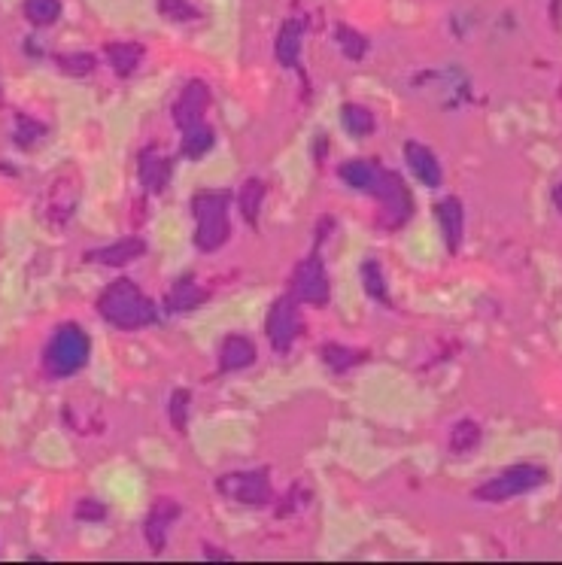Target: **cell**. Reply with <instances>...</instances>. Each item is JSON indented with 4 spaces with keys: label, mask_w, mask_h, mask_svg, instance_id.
I'll return each mask as SVG.
<instances>
[{
    "label": "cell",
    "mask_w": 562,
    "mask_h": 565,
    "mask_svg": "<svg viewBox=\"0 0 562 565\" xmlns=\"http://www.w3.org/2000/svg\"><path fill=\"white\" fill-rule=\"evenodd\" d=\"M405 161H408V168L414 171V177L423 186H429V189L441 186L444 174H441V165H438V158H435V152L429 146H423L417 140H408L405 143Z\"/></svg>",
    "instance_id": "obj_14"
},
{
    "label": "cell",
    "mask_w": 562,
    "mask_h": 565,
    "mask_svg": "<svg viewBox=\"0 0 562 565\" xmlns=\"http://www.w3.org/2000/svg\"><path fill=\"white\" fill-rule=\"evenodd\" d=\"M204 298H207V292L192 280V277H183V280H177L174 286H171V292H168V298H165V304H168V310L171 313H186V310H195V307H201L204 304Z\"/></svg>",
    "instance_id": "obj_17"
},
{
    "label": "cell",
    "mask_w": 562,
    "mask_h": 565,
    "mask_svg": "<svg viewBox=\"0 0 562 565\" xmlns=\"http://www.w3.org/2000/svg\"><path fill=\"white\" fill-rule=\"evenodd\" d=\"M98 313L110 322L113 329L122 332H137L146 329L158 319L155 304L143 295V289L131 280H116L110 283L101 298H98Z\"/></svg>",
    "instance_id": "obj_1"
},
{
    "label": "cell",
    "mask_w": 562,
    "mask_h": 565,
    "mask_svg": "<svg viewBox=\"0 0 562 565\" xmlns=\"http://www.w3.org/2000/svg\"><path fill=\"white\" fill-rule=\"evenodd\" d=\"M256 362V344L247 335H228L219 347L222 371H244Z\"/></svg>",
    "instance_id": "obj_15"
},
{
    "label": "cell",
    "mask_w": 562,
    "mask_h": 565,
    "mask_svg": "<svg viewBox=\"0 0 562 565\" xmlns=\"http://www.w3.org/2000/svg\"><path fill=\"white\" fill-rule=\"evenodd\" d=\"M341 119H344V128L353 134V137H371L377 122H374V113L362 104H344L341 110Z\"/></svg>",
    "instance_id": "obj_23"
},
{
    "label": "cell",
    "mask_w": 562,
    "mask_h": 565,
    "mask_svg": "<svg viewBox=\"0 0 562 565\" xmlns=\"http://www.w3.org/2000/svg\"><path fill=\"white\" fill-rule=\"evenodd\" d=\"M362 283H365V292L374 298V301H383V304H389V289H386V277H383V268H380V262H374V259H368L365 265H362Z\"/></svg>",
    "instance_id": "obj_26"
},
{
    "label": "cell",
    "mask_w": 562,
    "mask_h": 565,
    "mask_svg": "<svg viewBox=\"0 0 562 565\" xmlns=\"http://www.w3.org/2000/svg\"><path fill=\"white\" fill-rule=\"evenodd\" d=\"M213 143H216V131H213L210 125H204V122H195V125L183 128L180 152H183L186 158L198 161V158H204V155L213 149Z\"/></svg>",
    "instance_id": "obj_18"
},
{
    "label": "cell",
    "mask_w": 562,
    "mask_h": 565,
    "mask_svg": "<svg viewBox=\"0 0 562 565\" xmlns=\"http://www.w3.org/2000/svg\"><path fill=\"white\" fill-rule=\"evenodd\" d=\"M25 16L31 25L46 28L52 22H58L61 16V0H25Z\"/></svg>",
    "instance_id": "obj_25"
},
{
    "label": "cell",
    "mask_w": 562,
    "mask_h": 565,
    "mask_svg": "<svg viewBox=\"0 0 562 565\" xmlns=\"http://www.w3.org/2000/svg\"><path fill=\"white\" fill-rule=\"evenodd\" d=\"M338 43H341V49H344V55L350 58V61H362L365 58V52H368V40L359 34V31H353V28H338Z\"/></svg>",
    "instance_id": "obj_29"
},
{
    "label": "cell",
    "mask_w": 562,
    "mask_h": 565,
    "mask_svg": "<svg viewBox=\"0 0 562 565\" xmlns=\"http://www.w3.org/2000/svg\"><path fill=\"white\" fill-rule=\"evenodd\" d=\"M207 107H210V89L201 83V79H192V83L183 86L180 98L174 101V122H177V128H189V125L201 122L204 113H207Z\"/></svg>",
    "instance_id": "obj_11"
},
{
    "label": "cell",
    "mask_w": 562,
    "mask_h": 565,
    "mask_svg": "<svg viewBox=\"0 0 562 565\" xmlns=\"http://www.w3.org/2000/svg\"><path fill=\"white\" fill-rule=\"evenodd\" d=\"M365 359L362 350H350V347H341V344H326L323 347V362L335 371V374H347L353 365H359Z\"/></svg>",
    "instance_id": "obj_24"
},
{
    "label": "cell",
    "mask_w": 562,
    "mask_h": 565,
    "mask_svg": "<svg viewBox=\"0 0 562 565\" xmlns=\"http://www.w3.org/2000/svg\"><path fill=\"white\" fill-rule=\"evenodd\" d=\"M262 201H265V183L259 177L247 180L237 192V207H240V216H244L247 225H256L259 222V210H262Z\"/></svg>",
    "instance_id": "obj_20"
},
{
    "label": "cell",
    "mask_w": 562,
    "mask_h": 565,
    "mask_svg": "<svg viewBox=\"0 0 562 565\" xmlns=\"http://www.w3.org/2000/svg\"><path fill=\"white\" fill-rule=\"evenodd\" d=\"M298 58H301V22L289 19L277 34V61L283 67H298Z\"/></svg>",
    "instance_id": "obj_19"
},
{
    "label": "cell",
    "mask_w": 562,
    "mask_h": 565,
    "mask_svg": "<svg viewBox=\"0 0 562 565\" xmlns=\"http://www.w3.org/2000/svg\"><path fill=\"white\" fill-rule=\"evenodd\" d=\"M76 520H83V523H104L107 520V505H101L98 499H83L76 505Z\"/></svg>",
    "instance_id": "obj_33"
},
{
    "label": "cell",
    "mask_w": 562,
    "mask_h": 565,
    "mask_svg": "<svg viewBox=\"0 0 562 565\" xmlns=\"http://www.w3.org/2000/svg\"><path fill=\"white\" fill-rule=\"evenodd\" d=\"M228 207H231V195L228 192H198L192 198L195 244H198L201 253H216L228 240V234H231Z\"/></svg>",
    "instance_id": "obj_3"
},
{
    "label": "cell",
    "mask_w": 562,
    "mask_h": 565,
    "mask_svg": "<svg viewBox=\"0 0 562 565\" xmlns=\"http://www.w3.org/2000/svg\"><path fill=\"white\" fill-rule=\"evenodd\" d=\"M55 64L67 76H86V73L95 70V58L92 55H61V58H55Z\"/></svg>",
    "instance_id": "obj_31"
},
{
    "label": "cell",
    "mask_w": 562,
    "mask_h": 565,
    "mask_svg": "<svg viewBox=\"0 0 562 565\" xmlns=\"http://www.w3.org/2000/svg\"><path fill=\"white\" fill-rule=\"evenodd\" d=\"M216 490L231 499V502H240V505H268L274 499V490H271V477L265 468L259 471H231V474H222Z\"/></svg>",
    "instance_id": "obj_6"
},
{
    "label": "cell",
    "mask_w": 562,
    "mask_h": 565,
    "mask_svg": "<svg viewBox=\"0 0 562 565\" xmlns=\"http://www.w3.org/2000/svg\"><path fill=\"white\" fill-rule=\"evenodd\" d=\"M180 514H183V508H180V502L171 499V496H162V499H158V502L152 505L143 532H146V541H149V547H152L155 553H162V550H165V544H168V532H171V526L180 520Z\"/></svg>",
    "instance_id": "obj_10"
},
{
    "label": "cell",
    "mask_w": 562,
    "mask_h": 565,
    "mask_svg": "<svg viewBox=\"0 0 562 565\" xmlns=\"http://www.w3.org/2000/svg\"><path fill=\"white\" fill-rule=\"evenodd\" d=\"M76 204H79V177H76L73 171L58 174V177L49 183L46 195H43V216H46L52 225H64V222L73 216Z\"/></svg>",
    "instance_id": "obj_9"
},
{
    "label": "cell",
    "mask_w": 562,
    "mask_h": 565,
    "mask_svg": "<svg viewBox=\"0 0 562 565\" xmlns=\"http://www.w3.org/2000/svg\"><path fill=\"white\" fill-rule=\"evenodd\" d=\"M374 171H377V165H371V161H365V158H350V161H344V165L338 168V177H341L350 189L368 192V186H371V180H374Z\"/></svg>",
    "instance_id": "obj_21"
},
{
    "label": "cell",
    "mask_w": 562,
    "mask_h": 565,
    "mask_svg": "<svg viewBox=\"0 0 562 565\" xmlns=\"http://www.w3.org/2000/svg\"><path fill=\"white\" fill-rule=\"evenodd\" d=\"M480 444V426L474 420H459L450 432V450L453 453H468Z\"/></svg>",
    "instance_id": "obj_27"
},
{
    "label": "cell",
    "mask_w": 562,
    "mask_h": 565,
    "mask_svg": "<svg viewBox=\"0 0 562 565\" xmlns=\"http://www.w3.org/2000/svg\"><path fill=\"white\" fill-rule=\"evenodd\" d=\"M368 195H374L380 201V225L386 231H395L401 228L411 213H414V201H411V192L405 189L398 174L386 171V168H377L374 171V180L368 186Z\"/></svg>",
    "instance_id": "obj_4"
},
{
    "label": "cell",
    "mask_w": 562,
    "mask_h": 565,
    "mask_svg": "<svg viewBox=\"0 0 562 565\" xmlns=\"http://www.w3.org/2000/svg\"><path fill=\"white\" fill-rule=\"evenodd\" d=\"M268 341L277 353H289L295 338L301 335V310L295 304V295H283L271 304V313H268Z\"/></svg>",
    "instance_id": "obj_8"
},
{
    "label": "cell",
    "mask_w": 562,
    "mask_h": 565,
    "mask_svg": "<svg viewBox=\"0 0 562 565\" xmlns=\"http://www.w3.org/2000/svg\"><path fill=\"white\" fill-rule=\"evenodd\" d=\"M171 158L155 152V149H143L137 155V174H140V183L149 189V192H165L168 183H171Z\"/></svg>",
    "instance_id": "obj_13"
},
{
    "label": "cell",
    "mask_w": 562,
    "mask_h": 565,
    "mask_svg": "<svg viewBox=\"0 0 562 565\" xmlns=\"http://www.w3.org/2000/svg\"><path fill=\"white\" fill-rule=\"evenodd\" d=\"M292 295H295V301H304L313 307L329 304V274H326L323 259L316 253L298 262V268L292 274Z\"/></svg>",
    "instance_id": "obj_7"
},
{
    "label": "cell",
    "mask_w": 562,
    "mask_h": 565,
    "mask_svg": "<svg viewBox=\"0 0 562 565\" xmlns=\"http://www.w3.org/2000/svg\"><path fill=\"white\" fill-rule=\"evenodd\" d=\"M43 137H46V125H43V122H37V119H31V116H25V113L16 116V134H13V140H16L22 149H31V146L40 143Z\"/></svg>",
    "instance_id": "obj_28"
},
{
    "label": "cell",
    "mask_w": 562,
    "mask_h": 565,
    "mask_svg": "<svg viewBox=\"0 0 562 565\" xmlns=\"http://www.w3.org/2000/svg\"><path fill=\"white\" fill-rule=\"evenodd\" d=\"M158 13L174 19V22H195V19H201V13L192 4H186V0H158Z\"/></svg>",
    "instance_id": "obj_30"
},
{
    "label": "cell",
    "mask_w": 562,
    "mask_h": 565,
    "mask_svg": "<svg viewBox=\"0 0 562 565\" xmlns=\"http://www.w3.org/2000/svg\"><path fill=\"white\" fill-rule=\"evenodd\" d=\"M547 480V471L541 465H514L502 474H496L493 480H487L484 487L474 490V499L480 502H508V499H517Z\"/></svg>",
    "instance_id": "obj_5"
},
{
    "label": "cell",
    "mask_w": 562,
    "mask_h": 565,
    "mask_svg": "<svg viewBox=\"0 0 562 565\" xmlns=\"http://www.w3.org/2000/svg\"><path fill=\"white\" fill-rule=\"evenodd\" d=\"M204 556H207V559H231L228 553H219L213 544H207V547H204Z\"/></svg>",
    "instance_id": "obj_34"
},
{
    "label": "cell",
    "mask_w": 562,
    "mask_h": 565,
    "mask_svg": "<svg viewBox=\"0 0 562 565\" xmlns=\"http://www.w3.org/2000/svg\"><path fill=\"white\" fill-rule=\"evenodd\" d=\"M189 401H192V395L186 392V389H177L174 395H171V423H174V429L177 432H186V420H189Z\"/></svg>",
    "instance_id": "obj_32"
},
{
    "label": "cell",
    "mask_w": 562,
    "mask_h": 565,
    "mask_svg": "<svg viewBox=\"0 0 562 565\" xmlns=\"http://www.w3.org/2000/svg\"><path fill=\"white\" fill-rule=\"evenodd\" d=\"M553 201H556V207H559V213H562V183L553 186Z\"/></svg>",
    "instance_id": "obj_35"
},
{
    "label": "cell",
    "mask_w": 562,
    "mask_h": 565,
    "mask_svg": "<svg viewBox=\"0 0 562 565\" xmlns=\"http://www.w3.org/2000/svg\"><path fill=\"white\" fill-rule=\"evenodd\" d=\"M107 58H110V67L119 76H131L140 67L143 49L137 43H113V46H107Z\"/></svg>",
    "instance_id": "obj_22"
},
{
    "label": "cell",
    "mask_w": 562,
    "mask_h": 565,
    "mask_svg": "<svg viewBox=\"0 0 562 565\" xmlns=\"http://www.w3.org/2000/svg\"><path fill=\"white\" fill-rule=\"evenodd\" d=\"M435 216H438V222H441V231H444V244H447V250H450V253H456V250H459V244H462V228H465V213H462L459 198H444V201H438Z\"/></svg>",
    "instance_id": "obj_16"
},
{
    "label": "cell",
    "mask_w": 562,
    "mask_h": 565,
    "mask_svg": "<svg viewBox=\"0 0 562 565\" xmlns=\"http://www.w3.org/2000/svg\"><path fill=\"white\" fill-rule=\"evenodd\" d=\"M89 356H92L89 335L79 326H73V322H67V326L55 329V335L46 344L43 371L52 380H64V377H73L76 371H83L89 365Z\"/></svg>",
    "instance_id": "obj_2"
},
{
    "label": "cell",
    "mask_w": 562,
    "mask_h": 565,
    "mask_svg": "<svg viewBox=\"0 0 562 565\" xmlns=\"http://www.w3.org/2000/svg\"><path fill=\"white\" fill-rule=\"evenodd\" d=\"M140 256H146V240L134 234V237L116 240V244H110V247H104V250L86 253V262H98V265H107V268H122V265L137 262Z\"/></svg>",
    "instance_id": "obj_12"
}]
</instances>
